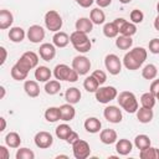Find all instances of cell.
<instances>
[{
  "label": "cell",
  "mask_w": 159,
  "mask_h": 159,
  "mask_svg": "<svg viewBox=\"0 0 159 159\" xmlns=\"http://www.w3.org/2000/svg\"><path fill=\"white\" fill-rule=\"evenodd\" d=\"M147 50L143 47H134L129 52H127L123 57V65L127 70L135 71L138 70L144 61L147 60Z\"/></svg>",
  "instance_id": "6da1fadb"
},
{
  "label": "cell",
  "mask_w": 159,
  "mask_h": 159,
  "mask_svg": "<svg viewBox=\"0 0 159 159\" xmlns=\"http://www.w3.org/2000/svg\"><path fill=\"white\" fill-rule=\"evenodd\" d=\"M88 34H84V32H81V31H73L71 35H70V41L72 43V46L75 47L76 51L81 52V53H86L91 50L92 47V43L87 36Z\"/></svg>",
  "instance_id": "7a4b0ae2"
},
{
  "label": "cell",
  "mask_w": 159,
  "mask_h": 159,
  "mask_svg": "<svg viewBox=\"0 0 159 159\" xmlns=\"http://www.w3.org/2000/svg\"><path fill=\"white\" fill-rule=\"evenodd\" d=\"M117 101H118L119 106L128 113H135L139 108L137 97L134 96V93H132L129 91L120 92L119 96H117Z\"/></svg>",
  "instance_id": "3957f363"
},
{
  "label": "cell",
  "mask_w": 159,
  "mask_h": 159,
  "mask_svg": "<svg viewBox=\"0 0 159 159\" xmlns=\"http://www.w3.org/2000/svg\"><path fill=\"white\" fill-rule=\"evenodd\" d=\"M53 76L58 81H67V82H76L78 80V73L73 70L70 68V66L65 63H60L55 67L53 70Z\"/></svg>",
  "instance_id": "277c9868"
},
{
  "label": "cell",
  "mask_w": 159,
  "mask_h": 159,
  "mask_svg": "<svg viewBox=\"0 0 159 159\" xmlns=\"http://www.w3.org/2000/svg\"><path fill=\"white\" fill-rule=\"evenodd\" d=\"M62 17L56 10H50L45 15V26L52 32H57L62 27Z\"/></svg>",
  "instance_id": "5b68a950"
},
{
  "label": "cell",
  "mask_w": 159,
  "mask_h": 159,
  "mask_svg": "<svg viewBox=\"0 0 159 159\" xmlns=\"http://www.w3.org/2000/svg\"><path fill=\"white\" fill-rule=\"evenodd\" d=\"M94 93H96V99L99 103H103V104L109 103L111 101H113L118 96L117 88L113 87V86H103V87H99Z\"/></svg>",
  "instance_id": "8992f818"
},
{
  "label": "cell",
  "mask_w": 159,
  "mask_h": 159,
  "mask_svg": "<svg viewBox=\"0 0 159 159\" xmlns=\"http://www.w3.org/2000/svg\"><path fill=\"white\" fill-rule=\"evenodd\" d=\"M72 152H73V157L76 159H86L91 154V148H89V144L86 140L77 139L72 144Z\"/></svg>",
  "instance_id": "52a82bcc"
},
{
  "label": "cell",
  "mask_w": 159,
  "mask_h": 159,
  "mask_svg": "<svg viewBox=\"0 0 159 159\" xmlns=\"http://www.w3.org/2000/svg\"><path fill=\"white\" fill-rule=\"evenodd\" d=\"M104 66H106V70L113 76L119 75L120 71H122V62H120L119 57L117 55H114V53H109V55L106 56Z\"/></svg>",
  "instance_id": "ba28073f"
},
{
  "label": "cell",
  "mask_w": 159,
  "mask_h": 159,
  "mask_svg": "<svg viewBox=\"0 0 159 159\" xmlns=\"http://www.w3.org/2000/svg\"><path fill=\"white\" fill-rule=\"evenodd\" d=\"M72 68L80 76L87 75L89 72V70H91V61L86 56H81V55L80 56H76L72 60Z\"/></svg>",
  "instance_id": "9c48e42d"
},
{
  "label": "cell",
  "mask_w": 159,
  "mask_h": 159,
  "mask_svg": "<svg viewBox=\"0 0 159 159\" xmlns=\"http://www.w3.org/2000/svg\"><path fill=\"white\" fill-rule=\"evenodd\" d=\"M34 142H35V145L40 149H47L52 145L53 143V138L51 135V133L48 132H45V130H41L39 133H36L35 138H34Z\"/></svg>",
  "instance_id": "30bf717a"
},
{
  "label": "cell",
  "mask_w": 159,
  "mask_h": 159,
  "mask_svg": "<svg viewBox=\"0 0 159 159\" xmlns=\"http://www.w3.org/2000/svg\"><path fill=\"white\" fill-rule=\"evenodd\" d=\"M26 36L32 43H39L45 39V30L40 25H32L29 27Z\"/></svg>",
  "instance_id": "8fae6325"
},
{
  "label": "cell",
  "mask_w": 159,
  "mask_h": 159,
  "mask_svg": "<svg viewBox=\"0 0 159 159\" xmlns=\"http://www.w3.org/2000/svg\"><path fill=\"white\" fill-rule=\"evenodd\" d=\"M103 116H104V118L109 123H119L122 120V118H123L120 109L118 107H116V106H108V107H106L104 111H103Z\"/></svg>",
  "instance_id": "7c38bea8"
},
{
  "label": "cell",
  "mask_w": 159,
  "mask_h": 159,
  "mask_svg": "<svg viewBox=\"0 0 159 159\" xmlns=\"http://www.w3.org/2000/svg\"><path fill=\"white\" fill-rule=\"evenodd\" d=\"M39 55H40V57H41L43 61L50 62V61H52V60L55 58V56H56V46H55L53 43H48V42L42 43V45L40 46V48H39Z\"/></svg>",
  "instance_id": "4fadbf2b"
},
{
  "label": "cell",
  "mask_w": 159,
  "mask_h": 159,
  "mask_svg": "<svg viewBox=\"0 0 159 159\" xmlns=\"http://www.w3.org/2000/svg\"><path fill=\"white\" fill-rule=\"evenodd\" d=\"M60 108V114H61V120L65 122H70L75 118L76 116V109L73 107V104L71 103H65L62 106L58 107Z\"/></svg>",
  "instance_id": "5bb4252c"
},
{
  "label": "cell",
  "mask_w": 159,
  "mask_h": 159,
  "mask_svg": "<svg viewBox=\"0 0 159 159\" xmlns=\"http://www.w3.org/2000/svg\"><path fill=\"white\" fill-rule=\"evenodd\" d=\"M116 150L119 155H128L133 150V144L125 138L119 139L118 142H116Z\"/></svg>",
  "instance_id": "9a60e30c"
},
{
  "label": "cell",
  "mask_w": 159,
  "mask_h": 159,
  "mask_svg": "<svg viewBox=\"0 0 159 159\" xmlns=\"http://www.w3.org/2000/svg\"><path fill=\"white\" fill-rule=\"evenodd\" d=\"M52 42H53V45H55L56 47L62 48V47H66L71 41H70V36H68L66 32H63V31H57V32H55V35H53V37H52Z\"/></svg>",
  "instance_id": "2e32d148"
},
{
  "label": "cell",
  "mask_w": 159,
  "mask_h": 159,
  "mask_svg": "<svg viewBox=\"0 0 159 159\" xmlns=\"http://www.w3.org/2000/svg\"><path fill=\"white\" fill-rule=\"evenodd\" d=\"M24 89H25L26 94L29 97H32V98H35V97H37L40 94V86H39L37 81H32V80L25 81Z\"/></svg>",
  "instance_id": "e0dca14e"
},
{
  "label": "cell",
  "mask_w": 159,
  "mask_h": 159,
  "mask_svg": "<svg viewBox=\"0 0 159 159\" xmlns=\"http://www.w3.org/2000/svg\"><path fill=\"white\" fill-rule=\"evenodd\" d=\"M12 22H14L12 14L6 9L0 10V29L1 30H6L12 25Z\"/></svg>",
  "instance_id": "ac0fdd59"
},
{
  "label": "cell",
  "mask_w": 159,
  "mask_h": 159,
  "mask_svg": "<svg viewBox=\"0 0 159 159\" xmlns=\"http://www.w3.org/2000/svg\"><path fill=\"white\" fill-rule=\"evenodd\" d=\"M75 26H76L77 31H81V32H84V34H89L93 30V22L88 17H80L76 21Z\"/></svg>",
  "instance_id": "d6986e66"
},
{
  "label": "cell",
  "mask_w": 159,
  "mask_h": 159,
  "mask_svg": "<svg viewBox=\"0 0 159 159\" xmlns=\"http://www.w3.org/2000/svg\"><path fill=\"white\" fill-rule=\"evenodd\" d=\"M101 127H102V123L96 117H89L84 120V129L88 133H98L101 130Z\"/></svg>",
  "instance_id": "ffe728a7"
},
{
  "label": "cell",
  "mask_w": 159,
  "mask_h": 159,
  "mask_svg": "<svg viewBox=\"0 0 159 159\" xmlns=\"http://www.w3.org/2000/svg\"><path fill=\"white\" fill-rule=\"evenodd\" d=\"M99 139L103 144H113L117 142V132L114 129H103L99 133Z\"/></svg>",
  "instance_id": "44dd1931"
},
{
  "label": "cell",
  "mask_w": 159,
  "mask_h": 159,
  "mask_svg": "<svg viewBox=\"0 0 159 159\" xmlns=\"http://www.w3.org/2000/svg\"><path fill=\"white\" fill-rule=\"evenodd\" d=\"M51 71H50V68L48 67H46V66H39L36 70H35V78H36V81L37 82H47V81H50V78H51Z\"/></svg>",
  "instance_id": "7402d4cb"
},
{
  "label": "cell",
  "mask_w": 159,
  "mask_h": 159,
  "mask_svg": "<svg viewBox=\"0 0 159 159\" xmlns=\"http://www.w3.org/2000/svg\"><path fill=\"white\" fill-rule=\"evenodd\" d=\"M81 96L82 94H81L80 89L76 87H71V88L66 89V92H65V99L67 103H71V104L78 103L81 99Z\"/></svg>",
  "instance_id": "603a6c76"
},
{
  "label": "cell",
  "mask_w": 159,
  "mask_h": 159,
  "mask_svg": "<svg viewBox=\"0 0 159 159\" xmlns=\"http://www.w3.org/2000/svg\"><path fill=\"white\" fill-rule=\"evenodd\" d=\"M137 113V119L140 123H149L153 119V109L152 108H145V107H140L138 108Z\"/></svg>",
  "instance_id": "cb8c5ba5"
},
{
  "label": "cell",
  "mask_w": 159,
  "mask_h": 159,
  "mask_svg": "<svg viewBox=\"0 0 159 159\" xmlns=\"http://www.w3.org/2000/svg\"><path fill=\"white\" fill-rule=\"evenodd\" d=\"M26 34H25V30L22 27H19V26H15V27H11L9 30V39L12 41V42H21L24 39H25Z\"/></svg>",
  "instance_id": "d4e9b609"
},
{
  "label": "cell",
  "mask_w": 159,
  "mask_h": 159,
  "mask_svg": "<svg viewBox=\"0 0 159 159\" xmlns=\"http://www.w3.org/2000/svg\"><path fill=\"white\" fill-rule=\"evenodd\" d=\"M89 19L94 25H102L106 20V15H104L103 10H101V7H96V9L91 10Z\"/></svg>",
  "instance_id": "484cf974"
},
{
  "label": "cell",
  "mask_w": 159,
  "mask_h": 159,
  "mask_svg": "<svg viewBox=\"0 0 159 159\" xmlns=\"http://www.w3.org/2000/svg\"><path fill=\"white\" fill-rule=\"evenodd\" d=\"M103 34H104L106 37H109V39L117 37L118 34H119V27L117 26V24H116L114 21L107 22V24H104V26H103Z\"/></svg>",
  "instance_id": "4316f807"
},
{
  "label": "cell",
  "mask_w": 159,
  "mask_h": 159,
  "mask_svg": "<svg viewBox=\"0 0 159 159\" xmlns=\"http://www.w3.org/2000/svg\"><path fill=\"white\" fill-rule=\"evenodd\" d=\"M5 144L9 148H19L21 144V138L16 132H10L5 137Z\"/></svg>",
  "instance_id": "83f0119b"
},
{
  "label": "cell",
  "mask_w": 159,
  "mask_h": 159,
  "mask_svg": "<svg viewBox=\"0 0 159 159\" xmlns=\"http://www.w3.org/2000/svg\"><path fill=\"white\" fill-rule=\"evenodd\" d=\"M45 119L50 123H55L61 119L60 114V108L58 107H48L45 112Z\"/></svg>",
  "instance_id": "f1b7e54d"
},
{
  "label": "cell",
  "mask_w": 159,
  "mask_h": 159,
  "mask_svg": "<svg viewBox=\"0 0 159 159\" xmlns=\"http://www.w3.org/2000/svg\"><path fill=\"white\" fill-rule=\"evenodd\" d=\"M139 157L142 159H159V149L148 147L145 149H142L139 152Z\"/></svg>",
  "instance_id": "f546056e"
},
{
  "label": "cell",
  "mask_w": 159,
  "mask_h": 159,
  "mask_svg": "<svg viewBox=\"0 0 159 159\" xmlns=\"http://www.w3.org/2000/svg\"><path fill=\"white\" fill-rule=\"evenodd\" d=\"M135 32H137V26H135V24H133V22L124 21L123 25L119 27V34L123 35V36H129V37H132Z\"/></svg>",
  "instance_id": "4dcf8cb0"
},
{
  "label": "cell",
  "mask_w": 159,
  "mask_h": 159,
  "mask_svg": "<svg viewBox=\"0 0 159 159\" xmlns=\"http://www.w3.org/2000/svg\"><path fill=\"white\" fill-rule=\"evenodd\" d=\"M61 89V83L58 80H51V81H47L46 84H45V92L50 96H53L56 93H58Z\"/></svg>",
  "instance_id": "1f68e13d"
},
{
  "label": "cell",
  "mask_w": 159,
  "mask_h": 159,
  "mask_svg": "<svg viewBox=\"0 0 159 159\" xmlns=\"http://www.w3.org/2000/svg\"><path fill=\"white\" fill-rule=\"evenodd\" d=\"M132 45H133V40H132V37H129V36H123V35H120V36H118L117 40H116V46H117L119 50H129V48L132 47Z\"/></svg>",
  "instance_id": "d6a6232c"
},
{
  "label": "cell",
  "mask_w": 159,
  "mask_h": 159,
  "mask_svg": "<svg viewBox=\"0 0 159 159\" xmlns=\"http://www.w3.org/2000/svg\"><path fill=\"white\" fill-rule=\"evenodd\" d=\"M83 87H84V89H86L87 92H96V91L99 88V82L91 75V76H88V77L84 78V81H83Z\"/></svg>",
  "instance_id": "836d02e7"
},
{
  "label": "cell",
  "mask_w": 159,
  "mask_h": 159,
  "mask_svg": "<svg viewBox=\"0 0 159 159\" xmlns=\"http://www.w3.org/2000/svg\"><path fill=\"white\" fill-rule=\"evenodd\" d=\"M155 101H157V97L150 92L143 93L142 97H140L142 107H145V108H152L153 109V107L155 106Z\"/></svg>",
  "instance_id": "e575fe53"
},
{
  "label": "cell",
  "mask_w": 159,
  "mask_h": 159,
  "mask_svg": "<svg viewBox=\"0 0 159 159\" xmlns=\"http://www.w3.org/2000/svg\"><path fill=\"white\" fill-rule=\"evenodd\" d=\"M157 75H158V70H157V66L153 63L144 66V68L142 70V76L145 80H154L157 77Z\"/></svg>",
  "instance_id": "d590c367"
},
{
  "label": "cell",
  "mask_w": 159,
  "mask_h": 159,
  "mask_svg": "<svg viewBox=\"0 0 159 159\" xmlns=\"http://www.w3.org/2000/svg\"><path fill=\"white\" fill-rule=\"evenodd\" d=\"M55 132H56L57 138H60V139H62V140H66V139L68 138V135L71 134L72 128H71L68 124H65V123H63V124L57 125L56 129H55Z\"/></svg>",
  "instance_id": "8d00e7d4"
},
{
  "label": "cell",
  "mask_w": 159,
  "mask_h": 159,
  "mask_svg": "<svg viewBox=\"0 0 159 159\" xmlns=\"http://www.w3.org/2000/svg\"><path fill=\"white\" fill-rule=\"evenodd\" d=\"M134 145H135L139 150L145 149V148L150 147V139H149V137L145 135V134H139V135H137L135 139H134Z\"/></svg>",
  "instance_id": "74e56055"
},
{
  "label": "cell",
  "mask_w": 159,
  "mask_h": 159,
  "mask_svg": "<svg viewBox=\"0 0 159 159\" xmlns=\"http://www.w3.org/2000/svg\"><path fill=\"white\" fill-rule=\"evenodd\" d=\"M11 77L15 80V81H24V80H26V77H27V75H29V72H26V71H24V70H21L16 63L11 67Z\"/></svg>",
  "instance_id": "f35d334b"
},
{
  "label": "cell",
  "mask_w": 159,
  "mask_h": 159,
  "mask_svg": "<svg viewBox=\"0 0 159 159\" xmlns=\"http://www.w3.org/2000/svg\"><path fill=\"white\" fill-rule=\"evenodd\" d=\"M15 158L16 159H34L35 153L29 148H20V149H17Z\"/></svg>",
  "instance_id": "ab89813d"
},
{
  "label": "cell",
  "mask_w": 159,
  "mask_h": 159,
  "mask_svg": "<svg viewBox=\"0 0 159 159\" xmlns=\"http://www.w3.org/2000/svg\"><path fill=\"white\" fill-rule=\"evenodd\" d=\"M129 17H130V22H133V24H140L144 20V14L140 10L134 9V10L130 11Z\"/></svg>",
  "instance_id": "60d3db41"
},
{
  "label": "cell",
  "mask_w": 159,
  "mask_h": 159,
  "mask_svg": "<svg viewBox=\"0 0 159 159\" xmlns=\"http://www.w3.org/2000/svg\"><path fill=\"white\" fill-rule=\"evenodd\" d=\"M22 55L31 62V65L34 66V68L37 67V63H39V56H37L34 51H26V52H24Z\"/></svg>",
  "instance_id": "b9f144b4"
},
{
  "label": "cell",
  "mask_w": 159,
  "mask_h": 159,
  "mask_svg": "<svg viewBox=\"0 0 159 159\" xmlns=\"http://www.w3.org/2000/svg\"><path fill=\"white\" fill-rule=\"evenodd\" d=\"M92 76L99 82V84H103V83L107 81V75H106V72L102 71V70H96V71H93V72H92Z\"/></svg>",
  "instance_id": "7bdbcfd3"
},
{
  "label": "cell",
  "mask_w": 159,
  "mask_h": 159,
  "mask_svg": "<svg viewBox=\"0 0 159 159\" xmlns=\"http://www.w3.org/2000/svg\"><path fill=\"white\" fill-rule=\"evenodd\" d=\"M149 51L154 55H159V39H153L149 41Z\"/></svg>",
  "instance_id": "ee69618b"
},
{
  "label": "cell",
  "mask_w": 159,
  "mask_h": 159,
  "mask_svg": "<svg viewBox=\"0 0 159 159\" xmlns=\"http://www.w3.org/2000/svg\"><path fill=\"white\" fill-rule=\"evenodd\" d=\"M150 93H153L154 96H157L159 93V78L158 80H154L152 83H150V89H149Z\"/></svg>",
  "instance_id": "f6af8a7d"
},
{
  "label": "cell",
  "mask_w": 159,
  "mask_h": 159,
  "mask_svg": "<svg viewBox=\"0 0 159 159\" xmlns=\"http://www.w3.org/2000/svg\"><path fill=\"white\" fill-rule=\"evenodd\" d=\"M10 158V153L6 149L5 145H0V159H9Z\"/></svg>",
  "instance_id": "bcb514c9"
},
{
  "label": "cell",
  "mask_w": 159,
  "mask_h": 159,
  "mask_svg": "<svg viewBox=\"0 0 159 159\" xmlns=\"http://www.w3.org/2000/svg\"><path fill=\"white\" fill-rule=\"evenodd\" d=\"M77 139H80L78 134H77V133H76L75 130H72V132H71V134L68 135V138L66 139V142H67L68 144H73V143H75V142H76Z\"/></svg>",
  "instance_id": "7dc6e473"
},
{
  "label": "cell",
  "mask_w": 159,
  "mask_h": 159,
  "mask_svg": "<svg viewBox=\"0 0 159 159\" xmlns=\"http://www.w3.org/2000/svg\"><path fill=\"white\" fill-rule=\"evenodd\" d=\"M80 6H82V7H89L96 0H75Z\"/></svg>",
  "instance_id": "c3c4849f"
},
{
  "label": "cell",
  "mask_w": 159,
  "mask_h": 159,
  "mask_svg": "<svg viewBox=\"0 0 159 159\" xmlns=\"http://www.w3.org/2000/svg\"><path fill=\"white\" fill-rule=\"evenodd\" d=\"M0 51H1V60H0V65L2 66V65L5 63V61H6V57H7V51H6V48H5L4 46H1V47H0Z\"/></svg>",
  "instance_id": "681fc988"
},
{
  "label": "cell",
  "mask_w": 159,
  "mask_h": 159,
  "mask_svg": "<svg viewBox=\"0 0 159 159\" xmlns=\"http://www.w3.org/2000/svg\"><path fill=\"white\" fill-rule=\"evenodd\" d=\"M96 2L98 5V7H107L111 5L112 0H96Z\"/></svg>",
  "instance_id": "f907efd6"
},
{
  "label": "cell",
  "mask_w": 159,
  "mask_h": 159,
  "mask_svg": "<svg viewBox=\"0 0 159 159\" xmlns=\"http://www.w3.org/2000/svg\"><path fill=\"white\" fill-rule=\"evenodd\" d=\"M0 123H1L0 132H4V130H5V128H6V120H5V118H4V117H1V118H0Z\"/></svg>",
  "instance_id": "816d5d0a"
},
{
  "label": "cell",
  "mask_w": 159,
  "mask_h": 159,
  "mask_svg": "<svg viewBox=\"0 0 159 159\" xmlns=\"http://www.w3.org/2000/svg\"><path fill=\"white\" fill-rule=\"evenodd\" d=\"M154 27H155V30L157 31H159V15L155 17V20H154Z\"/></svg>",
  "instance_id": "f5cc1de1"
},
{
  "label": "cell",
  "mask_w": 159,
  "mask_h": 159,
  "mask_svg": "<svg viewBox=\"0 0 159 159\" xmlns=\"http://www.w3.org/2000/svg\"><path fill=\"white\" fill-rule=\"evenodd\" d=\"M0 91H1V94H0V99H2V98L5 97V87H4V86H1V87H0Z\"/></svg>",
  "instance_id": "db71d44e"
},
{
  "label": "cell",
  "mask_w": 159,
  "mask_h": 159,
  "mask_svg": "<svg viewBox=\"0 0 159 159\" xmlns=\"http://www.w3.org/2000/svg\"><path fill=\"white\" fill-rule=\"evenodd\" d=\"M132 0H119V2H122V4H129Z\"/></svg>",
  "instance_id": "11a10c76"
},
{
  "label": "cell",
  "mask_w": 159,
  "mask_h": 159,
  "mask_svg": "<svg viewBox=\"0 0 159 159\" xmlns=\"http://www.w3.org/2000/svg\"><path fill=\"white\" fill-rule=\"evenodd\" d=\"M56 158H57V159H60V158H68V157H67V155H62V154H61V155H57Z\"/></svg>",
  "instance_id": "9f6ffc18"
},
{
  "label": "cell",
  "mask_w": 159,
  "mask_h": 159,
  "mask_svg": "<svg viewBox=\"0 0 159 159\" xmlns=\"http://www.w3.org/2000/svg\"><path fill=\"white\" fill-rule=\"evenodd\" d=\"M157 11H158V15H159V1H158V4H157Z\"/></svg>",
  "instance_id": "6f0895ef"
},
{
  "label": "cell",
  "mask_w": 159,
  "mask_h": 159,
  "mask_svg": "<svg viewBox=\"0 0 159 159\" xmlns=\"http://www.w3.org/2000/svg\"><path fill=\"white\" fill-rule=\"evenodd\" d=\"M155 97H157V99H158V101H159V93H158V94H157V96H155Z\"/></svg>",
  "instance_id": "680465c9"
}]
</instances>
